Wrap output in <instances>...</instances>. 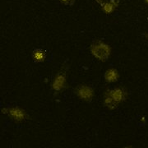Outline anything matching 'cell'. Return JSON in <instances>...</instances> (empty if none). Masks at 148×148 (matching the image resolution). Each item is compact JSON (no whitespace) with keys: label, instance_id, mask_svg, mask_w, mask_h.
<instances>
[{"label":"cell","instance_id":"obj_12","mask_svg":"<svg viewBox=\"0 0 148 148\" xmlns=\"http://www.w3.org/2000/svg\"><path fill=\"white\" fill-rule=\"evenodd\" d=\"M144 1H145V3H146L148 5V0H144Z\"/></svg>","mask_w":148,"mask_h":148},{"label":"cell","instance_id":"obj_9","mask_svg":"<svg viewBox=\"0 0 148 148\" xmlns=\"http://www.w3.org/2000/svg\"><path fill=\"white\" fill-rule=\"evenodd\" d=\"M104 105L106 108H108L109 110H115L117 107L119 106V103H117L116 101H114V99H112L110 96L109 95H105V100H104Z\"/></svg>","mask_w":148,"mask_h":148},{"label":"cell","instance_id":"obj_13","mask_svg":"<svg viewBox=\"0 0 148 148\" xmlns=\"http://www.w3.org/2000/svg\"><path fill=\"white\" fill-rule=\"evenodd\" d=\"M147 38H148V35H147Z\"/></svg>","mask_w":148,"mask_h":148},{"label":"cell","instance_id":"obj_2","mask_svg":"<svg viewBox=\"0 0 148 148\" xmlns=\"http://www.w3.org/2000/svg\"><path fill=\"white\" fill-rule=\"evenodd\" d=\"M67 86V69H62L52 82V89L54 92H61L65 89Z\"/></svg>","mask_w":148,"mask_h":148},{"label":"cell","instance_id":"obj_4","mask_svg":"<svg viewBox=\"0 0 148 148\" xmlns=\"http://www.w3.org/2000/svg\"><path fill=\"white\" fill-rule=\"evenodd\" d=\"M2 111L3 114H8L9 117L12 118V120H15L16 122L23 121L25 119H27V117L26 111L17 106L10 107V108H4L2 110Z\"/></svg>","mask_w":148,"mask_h":148},{"label":"cell","instance_id":"obj_10","mask_svg":"<svg viewBox=\"0 0 148 148\" xmlns=\"http://www.w3.org/2000/svg\"><path fill=\"white\" fill-rule=\"evenodd\" d=\"M59 2L66 6H73L75 3L76 0H59Z\"/></svg>","mask_w":148,"mask_h":148},{"label":"cell","instance_id":"obj_11","mask_svg":"<svg viewBox=\"0 0 148 148\" xmlns=\"http://www.w3.org/2000/svg\"><path fill=\"white\" fill-rule=\"evenodd\" d=\"M95 1H96V2H97L99 4H100V5H101V4H102L104 2H105V0H95Z\"/></svg>","mask_w":148,"mask_h":148},{"label":"cell","instance_id":"obj_8","mask_svg":"<svg viewBox=\"0 0 148 148\" xmlns=\"http://www.w3.org/2000/svg\"><path fill=\"white\" fill-rule=\"evenodd\" d=\"M46 51L43 49H35L32 52V58L36 63H42L46 58Z\"/></svg>","mask_w":148,"mask_h":148},{"label":"cell","instance_id":"obj_1","mask_svg":"<svg viewBox=\"0 0 148 148\" xmlns=\"http://www.w3.org/2000/svg\"><path fill=\"white\" fill-rule=\"evenodd\" d=\"M90 51L91 54L98 60L106 62L110 58L111 53V48L109 45L105 42L95 40L90 46Z\"/></svg>","mask_w":148,"mask_h":148},{"label":"cell","instance_id":"obj_3","mask_svg":"<svg viewBox=\"0 0 148 148\" xmlns=\"http://www.w3.org/2000/svg\"><path fill=\"white\" fill-rule=\"evenodd\" d=\"M74 91L81 100L87 102H90L94 97L93 88L87 85H79L74 89Z\"/></svg>","mask_w":148,"mask_h":148},{"label":"cell","instance_id":"obj_7","mask_svg":"<svg viewBox=\"0 0 148 148\" xmlns=\"http://www.w3.org/2000/svg\"><path fill=\"white\" fill-rule=\"evenodd\" d=\"M119 4V0H110V2L105 1L101 6L102 10L104 11L106 14H111L115 11Z\"/></svg>","mask_w":148,"mask_h":148},{"label":"cell","instance_id":"obj_6","mask_svg":"<svg viewBox=\"0 0 148 148\" xmlns=\"http://www.w3.org/2000/svg\"><path fill=\"white\" fill-rule=\"evenodd\" d=\"M104 78H105V81L108 83L116 82L119 78V73L117 69L114 68L107 69L104 74Z\"/></svg>","mask_w":148,"mask_h":148},{"label":"cell","instance_id":"obj_5","mask_svg":"<svg viewBox=\"0 0 148 148\" xmlns=\"http://www.w3.org/2000/svg\"><path fill=\"white\" fill-rule=\"evenodd\" d=\"M105 95L110 96L111 98L114 99L117 103L120 104L122 102L126 101L128 93H127V90L124 87H115V88L107 90Z\"/></svg>","mask_w":148,"mask_h":148}]
</instances>
